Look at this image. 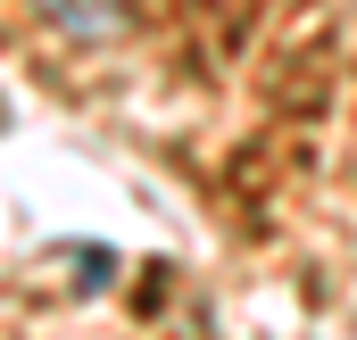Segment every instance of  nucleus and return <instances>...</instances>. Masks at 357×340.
Returning a JSON list of instances; mask_svg holds the SVG:
<instances>
[{
    "label": "nucleus",
    "instance_id": "1",
    "mask_svg": "<svg viewBox=\"0 0 357 340\" xmlns=\"http://www.w3.org/2000/svg\"><path fill=\"white\" fill-rule=\"evenodd\" d=\"M42 8H50L67 33H108V25L125 17V0H42Z\"/></svg>",
    "mask_w": 357,
    "mask_h": 340
}]
</instances>
